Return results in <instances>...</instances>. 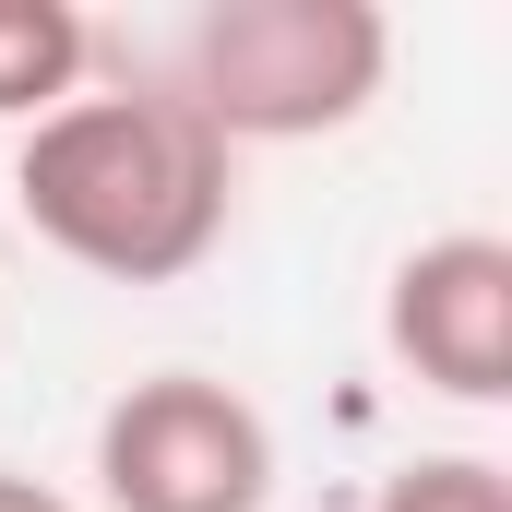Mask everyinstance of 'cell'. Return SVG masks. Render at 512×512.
Segmentation results:
<instances>
[{"instance_id": "obj_1", "label": "cell", "mask_w": 512, "mask_h": 512, "mask_svg": "<svg viewBox=\"0 0 512 512\" xmlns=\"http://www.w3.org/2000/svg\"><path fill=\"white\" fill-rule=\"evenodd\" d=\"M227 143L191 120L167 84L143 96H60L48 120H24L12 155V215L60 262L108 274V286H179L191 262L227 239Z\"/></svg>"}, {"instance_id": "obj_2", "label": "cell", "mask_w": 512, "mask_h": 512, "mask_svg": "<svg viewBox=\"0 0 512 512\" xmlns=\"http://www.w3.org/2000/svg\"><path fill=\"white\" fill-rule=\"evenodd\" d=\"M393 72V24L370 0H215L179 48V108L239 143H322V131L370 120Z\"/></svg>"}, {"instance_id": "obj_3", "label": "cell", "mask_w": 512, "mask_h": 512, "mask_svg": "<svg viewBox=\"0 0 512 512\" xmlns=\"http://www.w3.org/2000/svg\"><path fill=\"white\" fill-rule=\"evenodd\" d=\"M96 489L108 512H262L274 429L251 393L203 382V370H155L96 417Z\"/></svg>"}, {"instance_id": "obj_4", "label": "cell", "mask_w": 512, "mask_h": 512, "mask_svg": "<svg viewBox=\"0 0 512 512\" xmlns=\"http://www.w3.org/2000/svg\"><path fill=\"white\" fill-rule=\"evenodd\" d=\"M382 346L453 405H501L512 393V239L453 227V239L405 251L382 286Z\"/></svg>"}, {"instance_id": "obj_5", "label": "cell", "mask_w": 512, "mask_h": 512, "mask_svg": "<svg viewBox=\"0 0 512 512\" xmlns=\"http://www.w3.org/2000/svg\"><path fill=\"white\" fill-rule=\"evenodd\" d=\"M84 12L72 0H0V120H48L60 96H84Z\"/></svg>"}, {"instance_id": "obj_6", "label": "cell", "mask_w": 512, "mask_h": 512, "mask_svg": "<svg viewBox=\"0 0 512 512\" xmlns=\"http://www.w3.org/2000/svg\"><path fill=\"white\" fill-rule=\"evenodd\" d=\"M370 512H512V477L489 465V453H417V465L382 477Z\"/></svg>"}, {"instance_id": "obj_7", "label": "cell", "mask_w": 512, "mask_h": 512, "mask_svg": "<svg viewBox=\"0 0 512 512\" xmlns=\"http://www.w3.org/2000/svg\"><path fill=\"white\" fill-rule=\"evenodd\" d=\"M0 512H72L60 489H36V477H0Z\"/></svg>"}]
</instances>
